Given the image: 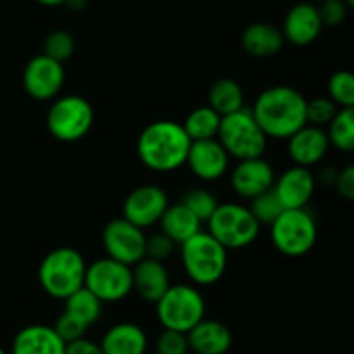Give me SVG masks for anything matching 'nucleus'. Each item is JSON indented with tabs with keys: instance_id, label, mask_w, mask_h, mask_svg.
<instances>
[{
	"instance_id": "obj_1",
	"label": "nucleus",
	"mask_w": 354,
	"mask_h": 354,
	"mask_svg": "<svg viewBox=\"0 0 354 354\" xmlns=\"http://www.w3.org/2000/svg\"><path fill=\"white\" fill-rule=\"evenodd\" d=\"M306 104V97L299 90L277 85L263 90L251 111L266 137L289 140L308 124Z\"/></svg>"
},
{
	"instance_id": "obj_2",
	"label": "nucleus",
	"mask_w": 354,
	"mask_h": 354,
	"mask_svg": "<svg viewBox=\"0 0 354 354\" xmlns=\"http://www.w3.org/2000/svg\"><path fill=\"white\" fill-rule=\"evenodd\" d=\"M192 140L180 123L154 121L138 135L137 154L145 168L156 173H171L187 162Z\"/></svg>"
},
{
	"instance_id": "obj_3",
	"label": "nucleus",
	"mask_w": 354,
	"mask_h": 354,
	"mask_svg": "<svg viewBox=\"0 0 354 354\" xmlns=\"http://www.w3.org/2000/svg\"><path fill=\"white\" fill-rule=\"evenodd\" d=\"M86 266L85 258L75 248H57L41 259L38 282L48 296L66 301L85 287Z\"/></svg>"
},
{
	"instance_id": "obj_4",
	"label": "nucleus",
	"mask_w": 354,
	"mask_h": 354,
	"mask_svg": "<svg viewBox=\"0 0 354 354\" xmlns=\"http://www.w3.org/2000/svg\"><path fill=\"white\" fill-rule=\"evenodd\" d=\"M180 256L183 270L194 286H213L221 280L227 270L228 251L207 232L201 230L183 242L180 245Z\"/></svg>"
},
{
	"instance_id": "obj_5",
	"label": "nucleus",
	"mask_w": 354,
	"mask_h": 354,
	"mask_svg": "<svg viewBox=\"0 0 354 354\" xmlns=\"http://www.w3.org/2000/svg\"><path fill=\"white\" fill-rule=\"evenodd\" d=\"M156 317L166 330L189 334L206 318V299L197 287L176 283L156 303Z\"/></svg>"
},
{
	"instance_id": "obj_6",
	"label": "nucleus",
	"mask_w": 354,
	"mask_h": 354,
	"mask_svg": "<svg viewBox=\"0 0 354 354\" xmlns=\"http://www.w3.org/2000/svg\"><path fill=\"white\" fill-rule=\"evenodd\" d=\"M216 138L227 154L237 161L263 158L268 144V137L248 107L221 118Z\"/></svg>"
},
{
	"instance_id": "obj_7",
	"label": "nucleus",
	"mask_w": 354,
	"mask_h": 354,
	"mask_svg": "<svg viewBox=\"0 0 354 354\" xmlns=\"http://www.w3.org/2000/svg\"><path fill=\"white\" fill-rule=\"evenodd\" d=\"M95 121L93 107L85 97L69 93L52 102L47 113V130L55 140L73 144L90 133Z\"/></svg>"
},
{
	"instance_id": "obj_8",
	"label": "nucleus",
	"mask_w": 354,
	"mask_h": 354,
	"mask_svg": "<svg viewBox=\"0 0 354 354\" xmlns=\"http://www.w3.org/2000/svg\"><path fill=\"white\" fill-rule=\"evenodd\" d=\"M259 227L249 207L237 203H225L207 220V234L216 239L227 251L244 249L258 239Z\"/></svg>"
},
{
	"instance_id": "obj_9",
	"label": "nucleus",
	"mask_w": 354,
	"mask_h": 354,
	"mask_svg": "<svg viewBox=\"0 0 354 354\" xmlns=\"http://www.w3.org/2000/svg\"><path fill=\"white\" fill-rule=\"evenodd\" d=\"M270 228H272V242L275 249L289 258L306 256L317 244V220L306 207L286 209Z\"/></svg>"
},
{
	"instance_id": "obj_10",
	"label": "nucleus",
	"mask_w": 354,
	"mask_h": 354,
	"mask_svg": "<svg viewBox=\"0 0 354 354\" xmlns=\"http://www.w3.org/2000/svg\"><path fill=\"white\" fill-rule=\"evenodd\" d=\"M85 287L102 303L123 301L133 290V268L107 256L100 258L86 266Z\"/></svg>"
},
{
	"instance_id": "obj_11",
	"label": "nucleus",
	"mask_w": 354,
	"mask_h": 354,
	"mask_svg": "<svg viewBox=\"0 0 354 354\" xmlns=\"http://www.w3.org/2000/svg\"><path fill=\"white\" fill-rule=\"evenodd\" d=\"M145 242L147 235L144 230L124 218H114L102 230V245L107 258L131 268L145 258Z\"/></svg>"
},
{
	"instance_id": "obj_12",
	"label": "nucleus",
	"mask_w": 354,
	"mask_h": 354,
	"mask_svg": "<svg viewBox=\"0 0 354 354\" xmlns=\"http://www.w3.org/2000/svg\"><path fill=\"white\" fill-rule=\"evenodd\" d=\"M66 80L64 66L44 54H38L28 61L23 71V86L28 95L35 100L57 99Z\"/></svg>"
},
{
	"instance_id": "obj_13",
	"label": "nucleus",
	"mask_w": 354,
	"mask_h": 354,
	"mask_svg": "<svg viewBox=\"0 0 354 354\" xmlns=\"http://www.w3.org/2000/svg\"><path fill=\"white\" fill-rule=\"evenodd\" d=\"M169 206L168 194L158 185H140L131 190L123 204V218L138 228L154 227Z\"/></svg>"
},
{
	"instance_id": "obj_14",
	"label": "nucleus",
	"mask_w": 354,
	"mask_h": 354,
	"mask_svg": "<svg viewBox=\"0 0 354 354\" xmlns=\"http://www.w3.org/2000/svg\"><path fill=\"white\" fill-rule=\"evenodd\" d=\"M275 169L265 158L239 161L232 169L230 183L237 196L252 201L275 185Z\"/></svg>"
},
{
	"instance_id": "obj_15",
	"label": "nucleus",
	"mask_w": 354,
	"mask_h": 354,
	"mask_svg": "<svg viewBox=\"0 0 354 354\" xmlns=\"http://www.w3.org/2000/svg\"><path fill=\"white\" fill-rule=\"evenodd\" d=\"M230 156L227 154L218 138L192 142L187 162L190 171L203 182H216L228 171Z\"/></svg>"
},
{
	"instance_id": "obj_16",
	"label": "nucleus",
	"mask_w": 354,
	"mask_h": 354,
	"mask_svg": "<svg viewBox=\"0 0 354 354\" xmlns=\"http://www.w3.org/2000/svg\"><path fill=\"white\" fill-rule=\"evenodd\" d=\"M315 189H317V180L313 173L301 166H292L283 171L273 185L283 209H304L313 199Z\"/></svg>"
},
{
	"instance_id": "obj_17",
	"label": "nucleus",
	"mask_w": 354,
	"mask_h": 354,
	"mask_svg": "<svg viewBox=\"0 0 354 354\" xmlns=\"http://www.w3.org/2000/svg\"><path fill=\"white\" fill-rule=\"evenodd\" d=\"M324 30L318 7L310 2H301L290 7L282 24V35L296 47L311 45Z\"/></svg>"
},
{
	"instance_id": "obj_18",
	"label": "nucleus",
	"mask_w": 354,
	"mask_h": 354,
	"mask_svg": "<svg viewBox=\"0 0 354 354\" xmlns=\"http://www.w3.org/2000/svg\"><path fill=\"white\" fill-rule=\"evenodd\" d=\"M330 149V140L325 128L306 127L301 128L299 131L292 135L287 140V151H289L290 159H292L294 166H301V168H308L318 165L325 159Z\"/></svg>"
},
{
	"instance_id": "obj_19",
	"label": "nucleus",
	"mask_w": 354,
	"mask_h": 354,
	"mask_svg": "<svg viewBox=\"0 0 354 354\" xmlns=\"http://www.w3.org/2000/svg\"><path fill=\"white\" fill-rule=\"evenodd\" d=\"M190 353L194 354H227L234 344L232 330L218 320H207L196 325L187 334Z\"/></svg>"
},
{
	"instance_id": "obj_20",
	"label": "nucleus",
	"mask_w": 354,
	"mask_h": 354,
	"mask_svg": "<svg viewBox=\"0 0 354 354\" xmlns=\"http://www.w3.org/2000/svg\"><path fill=\"white\" fill-rule=\"evenodd\" d=\"M10 354H66V342L48 325H28L12 341Z\"/></svg>"
},
{
	"instance_id": "obj_21",
	"label": "nucleus",
	"mask_w": 354,
	"mask_h": 354,
	"mask_svg": "<svg viewBox=\"0 0 354 354\" xmlns=\"http://www.w3.org/2000/svg\"><path fill=\"white\" fill-rule=\"evenodd\" d=\"M171 287L166 266L161 261L144 258L133 266V290L145 303H158Z\"/></svg>"
},
{
	"instance_id": "obj_22",
	"label": "nucleus",
	"mask_w": 354,
	"mask_h": 354,
	"mask_svg": "<svg viewBox=\"0 0 354 354\" xmlns=\"http://www.w3.org/2000/svg\"><path fill=\"white\" fill-rule=\"evenodd\" d=\"M286 38L282 30L270 23H252L242 31L241 45L251 57H273L282 50Z\"/></svg>"
},
{
	"instance_id": "obj_23",
	"label": "nucleus",
	"mask_w": 354,
	"mask_h": 354,
	"mask_svg": "<svg viewBox=\"0 0 354 354\" xmlns=\"http://www.w3.org/2000/svg\"><path fill=\"white\" fill-rule=\"evenodd\" d=\"M104 354H145L147 353V335L138 325L123 322L116 324L104 334L99 342Z\"/></svg>"
},
{
	"instance_id": "obj_24",
	"label": "nucleus",
	"mask_w": 354,
	"mask_h": 354,
	"mask_svg": "<svg viewBox=\"0 0 354 354\" xmlns=\"http://www.w3.org/2000/svg\"><path fill=\"white\" fill-rule=\"evenodd\" d=\"M159 225H161V232L166 237L171 239L176 245H182L183 242L199 234L203 223L182 203H178L169 204Z\"/></svg>"
},
{
	"instance_id": "obj_25",
	"label": "nucleus",
	"mask_w": 354,
	"mask_h": 354,
	"mask_svg": "<svg viewBox=\"0 0 354 354\" xmlns=\"http://www.w3.org/2000/svg\"><path fill=\"white\" fill-rule=\"evenodd\" d=\"M207 106L221 118L244 109V90L235 80L220 78L209 86Z\"/></svg>"
},
{
	"instance_id": "obj_26",
	"label": "nucleus",
	"mask_w": 354,
	"mask_h": 354,
	"mask_svg": "<svg viewBox=\"0 0 354 354\" xmlns=\"http://www.w3.org/2000/svg\"><path fill=\"white\" fill-rule=\"evenodd\" d=\"M221 116L214 113L209 106H203L194 109L185 121L182 123L183 130H185L187 137L192 142L201 140H213L218 137L220 131Z\"/></svg>"
},
{
	"instance_id": "obj_27",
	"label": "nucleus",
	"mask_w": 354,
	"mask_h": 354,
	"mask_svg": "<svg viewBox=\"0 0 354 354\" xmlns=\"http://www.w3.org/2000/svg\"><path fill=\"white\" fill-rule=\"evenodd\" d=\"M102 301L93 296L86 287H82L64 301V311L92 327L93 324L99 322L100 315H102Z\"/></svg>"
},
{
	"instance_id": "obj_28",
	"label": "nucleus",
	"mask_w": 354,
	"mask_h": 354,
	"mask_svg": "<svg viewBox=\"0 0 354 354\" xmlns=\"http://www.w3.org/2000/svg\"><path fill=\"white\" fill-rule=\"evenodd\" d=\"M330 145L341 152H354V107L339 109L332 123L328 124Z\"/></svg>"
},
{
	"instance_id": "obj_29",
	"label": "nucleus",
	"mask_w": 354,
	"mask_h": 354,
	"mask_svg": "<svg viewBox=\"0 0 354 354\" xmlns=\"http://www.w3.org/2000/svg\"><path fill=\"white\" fill-rule=\"evenodd\" d=\"M180 203L201 221V223H207L213 213L216 211V207L220 206L218 199L214 197V194L211 190L203 189V187H197V189L189 190L185 196L182 197Z\"/></svg>"
},
{
	"instance_id": "obj_30",
	"label": "nucleus",
	"mask_w": 354,
	"mask_h": 354,
	"mask_svg": "<svg viewBox=\"0 0 354 354\" xmlns=\"http://www.w3.org/2000/svg\"><path fill=\"white\" fill-rule=\"evenodd\" d=\"M328 99L339 107H354V73L348 69L335 71L328 78Z\"/></svg>"
},
{
	"instance_id": "obj_31",
	"label": "nucleus",
	"mask_w": 354,
	"mask_h": 354,
	"mask_svg": "<svg viewBox=\"0 0 354 354\" xmlns=\"http://www.w3.org/2000/svg\"><path fill=\"white\" fill-rule=\"evenodd\" d=\"M249 211L252 213V216L256 218L259 225H268L272 227L273 221L283 213V206L282 203L277 197L275 190H268V192L261 194V196L254 197L251 201V206H249Z\"/></svg>"
},
{
	"instance_id": "obj_32",
	"label": "nucleus",
	"mask_w": 354,
	"mask_h": 354,
	"mask_svg": "<svg viewBox=\"0 0 354 354\" xmlns=\"http://www.w3.org/2000/svg\"><path fill=\"white\" fill-rule=\"evenodd\" d=\"M75 38L71 33L64 30H54L45 37L44 41V55L54 59L57 62H64L73 57L75 54Z\"/></svg>"
},
{
	"instance_id": "obj_33",
	"label": "nucleus",
	"mask_w": 354,
	"mask_h": 354,
	"mask_svg": "<svg viewBox=\"0 0 354 354\" xmlns=\"http://www.w3.org/2000/svg\"><path fill=\"white\" fill-rule=\"evenodd\" d=\"M339 107L332 102L328 97H317L313 100H308L306 104V121L311 127L325 128L332 123V120L337 114Z\"/></svg>"
},
{
	"instance_id": "obj_34",
	"label": "nucleus",
	"mask_w": 354,
	"mask_h": 354,
	"mask_svg": "<svg viewBox=\"0 0 354 354\" xmlns=\"http://www.w3.org/2000/svg\"><path fill=\"white\" fill-rule=\"evenodd\" d=\"M88 328L90 327L85 324V322H82L80 318L73 317V315L68 313V311H62L54 325V330L57 332V335L66 342V344L85 337V334Z\"/></svg>"
},
{
	"instance_id": "obj_35",
	"label": "nucleus",
	"mask_w": 354,
	"mask_h": 354,
	"mask_svg": "<svg viewBox=\"0 0 354 354\" xmlns=\"http://www.w3.org/2000/svg\"><path fill=\"white\" fill-rule=\"evenodd\" d=\"M156 354H190L187 334L165 328L156 341Z\"/></svg>"
},
{
	"instance_id": "obj_36",
	"label": "nucleus",
	"mask_w": 354,
	"mask_h": 354,
	"mask_svg": "<svg viewBox=\"0 0 354 354\" xmlns=\"http://www.w3.org/2000/svg\"><path fill=\"white\" fill-rule=\"evenodd\" d=\"M176 244L169 237H166L162 232L158 234H152L151 237H147L145 242V258L154 259V261H165L175 251Z\"/></svg>"
},
{
	"instance_id": "obj_37",
	"label": "nucleus",
	"mask_w": 354,
	"mask_h": 354,
	"mask_svg": "<svg viewBox=\"0 0 354 354\" xmlns=\"http://www.w3.org/2000/svg\"><path fill=\"white\" fill-rule=\"evenodd\" d=\"M318 12H320L324 26H339L344 23L346 16H348V6L344 0H327V2H322Z\"/></svg>"
},
{
	"instance_id": "obj_38",
	"label": "nucleus",
	"mask_w": 354,
	"mask_h": 354,
	"mask_svg": "<svg viewBox=\"0 0 354 354\" xmlns=\"http://www.w3.org/2000/svg\"><path fill=\"white\" fill-rule=\"evenodd\" d=\"M334 185L339 196L348 201H354V162L337 173Z\"/></svg>"
},
{
	"instance_id": "obj_39",
	"label": "nucleus",
	"mask_w": 354,
	"mask_h": 354,
	"mask_svg": "<svg viewBox=\"0 0 354 354\" xmlns=\"http://www.w3.org/2000/svg\"><path fill=\"white\" fill-rule=\"evenodd\" d=\"M66 354H104V351L100 348V344L83 337L66 344Z\"/></svg>"
},
{
	"instance_id": "obj_40",
	"label": "nucleus",
	"mask_w": 354,
	"mask_h": 354,
	"mask_svg": "<svg viewBox=\"0 0 354 354\" xmlns=\"http://www.w3.org/2000/svg\"><path fill=\"white\" fill-rule=\"evenodd\" d=\"M66 6L71 10H83L86 7V0H68Z\"/></svg>"
},
{
	"instance_id": "obj_41",
	"label": "nucleus",
	"mask_w": 354,
	"mask_h": 354,
	"mask_svg": "<svg viewBox=\"0 0 354 354\" xmlns=\"http://www.w3.org/2000/svg\"><path fill=\"white\" fill-rule=\"evenodd\" d=\"M35 2L41 3V6H47V7H57V6H66L68 0H35Z\"/></svg>"
},
{
	"instance_id": "obj_42",
	"label": "nucleus",
	"mask_w": 354,
	"mask_h": 354,
	"mask_svg": "<svg viewBox=\"0 0 354 354\" xmlns=\"http://www.w3.org/2000/svg\"><path fill=\"white\" fill-rule=\"evenodd\" d=\"M344 2H346V6L351 7V9L354 10V0H344Z\"/></svg>"
},
{
	"instance_id": "obj_43",
	"label": "nucleus",
	"mask_w": 354,
	"mask_h": 354,
	"mask_svg": "<svg viewBox=\"0 0 354 354\" xmlns=\"http://www.w3.org/2000/svg\"><path fill=\"white\" fill-rule=\"evenodd\" d=\"M0 354H7V351L2 348V346H0Z\"/></svg>"
},
{
	"instance_id": "obj_44",
	"label": "nucleus",
	"mask_w": 354,
	"mask_h": 354,
	"mask_svg": "<svg viewBox=\"0 0 354 354\" xmlns=\"http://www.w3.org/2000/svg\"><path fill=\"white\" fill-rule=\"evenodd\" d=\"M320 2H327V0H320Z\"/></svg>"
},
{
	"instance_id": "obj_45",
	"label": "nucleus",
	"mask_w": 354,
	"mask_h": 354,
	"mask_svg": "<svg viewBox=\"0 0 354 354\" xmlns=\"http://www.w3.org/2000/svg\"><path fill=\"white\" fill-rule=\"evenodd\" d=\"M190 354H194V353H190Z\"/></svg>"
}]
</instances>
